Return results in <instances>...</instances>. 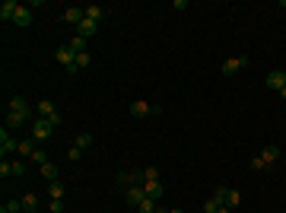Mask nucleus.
Segmentation results:
<instances>
[{
    "label": "nucleus",
    "mask_w": 286,
    "mask_h": 213,
    "mask_svg": "<svg viewBox=\"0 0 286 213\" xmlns=\"http://www.w3.org/2000/svg\"><path fill=\"white\" fill-rule=\"evenodd\" d=\"M35 111H38V118H45V121H48V124H51V128H54V131H57V128H60V115H57V111H54V105H51V102H48V99H42V102H38V105H35Z\"/></svg>",
    "instance_id": "obj_1"
},
{
    "label": "nucleus",
    "mask_w": 286,
    "mask_h": 213,
    "mask_svg": "<svg viewBox=\"0 0 286 213\" xmlns=\"http://www.w3.org/2000/svg\"><path fill=\"white\" fill-rule=\"evenodd\" d=\"M51 134H54V128L45 121V118H38V121H32V140H38V143H45V140H51Z\"/></svg>",
    "instance_id": "obj_2"
},
{
    "label": "nucleus",
    "mask_w": 286,
    "mask_h": 213,
    "mask_svg": "<svg viewBox=\"0 0 286 213\" xmlns=\"http://www.w3.org/2000/svg\"><path fill=\"white\" fill-rule=\"evenodd\" d=\"M19 150V140H16V137H10V131H6V128H0V156H10V153H16Z\"/></svg>",
    "instance_id": "obj_3"
},
{
    "label": "nucleus",
    "mask_w": 286,
    "mask_h": 213,
    "mask_svg": "<svg viewBox=\"0 0 286 213\" xmlns=\"http://www.w3.org/2000/svg\"><path fill=\"white\" fill-rule=\"evenodd\" d=\"M245 67H248V57H229V61H223L220 73H223V77H235V73L245 70Z\"/></svg>",
    "instance_id": "obj_4"
},
{
    "label": "nucleus",
    "mask_w": 286,
    "mask_h": 213,
    "mask_svg": "<svg viewBox=\"0 0 286 213\" xmlns=\"http://www.w3.org/2000/svg\"><path fill=\"white\" fill-rule=\"evenodd\" d=\"M10 111H13V115H19V118H26V121L32 118V105L26 102L23 96H13V99H10Z\"/></svg>",
    "instance_id": "obj_5"
},
{
    "label": "nucleus",
    "mask_w": 286,
    "mask_h": 213,
    "mask_svg": "<svg viewBox=\"0 0 286 213\" xmlns=\"http://www.w3.org/2000/svg\"><path fill=\"white\" fill-rule=\"evenodd\" d=\"M131 115L134 118H149V115H159V105H149V102H131Z\"/></svg>",
    "instance_id": "obj_6"
},
{
    "label": "nucleus",
    "mask_w": 286,
    "mask_h": 213,
    "mask_svg": "<svg viewBox=\"0 0 286 213\" xmlns=\"http://www.w3.org/2000/svg\"><path fill=\"white\" fill-rule=\"evenodd\" d=\"M124 201L131 204V207H140V204L146 201V194H143V185H131V188L124 191Z\"/></svg>",
    "instance_id": "obj_7"
},
{
    "label": "nucleus",
    "mask_w": 286,
    "mask_h": 213,
    "mask_svg": "<svg viewBox=\"0 0 286 213\" xmlns=\"http://www.w3.org/2000/svg\"><path fill=\"white\" fill-rule=\"evenodd\" d=\"M19 6H23V3H16V0H3V6H0V19H3V23H13L16 13H19Z\"/></svg>",
    "instance_id": "obj_8"
},
{
    "label": "nucleus",
    "mask_w": 286,
    "mask_h": 213,
    "mask_svg": "<svg viewBox=\"0 0 286 213\" xmlns=\"http://www.w3.org/2000/svg\"><path fill=\"white\" fill-rule=\"evenodd\" d=\"M83 19H86V6H67V10H64V23L80 26Z\"/></svg>",
    "instance_id": "obj_9"
},
{
    "label": "nucleus",
    "mask_w": 286,
    "mask_h": 213,
    "mask_svg": "<svg viewBox=\"0 0 286 213\" xmlns=\"http://www.w3.org/2000/svg\"><path fill=\"white\" fill-rule=\"evenodd\" d=\"M54 57H57V64H64V70L77 64V54H73V51L67 48V45H60V48H57V54H54Z\"/></svg>",
    "instance_id": "obj_10"
},
{
    "label": "nucleus",
    "mask_w": 286,
    "mask_h": 213,
    "mask_svg": "<svg viewBox=\"0 0 286 213\" xmlns=\"http://www.w3.org/2000/svg\"><path fill=\"white\" fill-rule=\"evenodd\" d=\"M267 86L280 92L283 86H286V70H270V73H267Z\"/></svg>",
    "instance_id": "obj_11"
},
{
    "label": "nucleus",
    "mask_w": 286,
    "mask_h": 213,
    "mask_svg": "<svg viewBox=\"0 0 286 213\" xmlns=\"http://www.w3.org/2000/svg\"><path fill=\"white\" fill-rule=\"evenodd\" d=\"M13 26H19V29L32 26V6H19V13H16V19H13Z\"/></svg>",
    "instance_id": "obj_12"
},
{
    "label": "nucleus",
    "mask_w": 286,
    "mask_h": 213,
    "mask_svg": "<svg viewBox=\"0 0 286 213\" xmlns=\"http://www.w3.org/2000/svg\"><path fill=\"white\" fill-rule=\"evenodd\" d=\"M143 194H146L149 201H159V197H162V185H159V178H156V182H146V185H143Z\"/></svg>",
    "instance_id": "obj_13"
},
{
    "label": "nucleus",
    "mask_w": 286,
    "mask_h": 213,
    "mask_svg": "<svg viewBox=\"0 0 286 213\" xmlns=\"http://www.w3.org/2000/svg\"><path fill=\"white\" fill-rule=\"evenodd\" d=\"M261 159H264V165L270 169V165L280 159V146H264V150H261Z\"/></svg>",
    "instance_id": "obj_14"
},
{
    "label": "nucleus",
    "mask_w": 286,
    "mask_h": 213,
    "mask_svg": "<svg viewBox=\"0 0 286 213\" xmlns=\"http://www.w3.org/2000/svg\"><path fill=\"white\" fill-rule=\"evenodd\" d=\"M105 6H99V3H89L86 6V19H92V23H102V19H105Z\"/></svg>",
    "instance_id": "obj_15"
},
{
    "label": "nucleus",
    "mask_w": 286,
    "mask_h": 213,
    "mask_svg": "<svg viewBox=\"0 0 286 213\" xmlns=\"http://www.w3.org/2000/svg\"><path fill=\"white\" fill-rule=\"evenodd\" d=\"M95 32H99V23H92V19H83V23L77 26V35H83V38L95 35Z\"/></svg>",
    "instance_id": "obj_16"
},
{
    "label": "nucleus",
    "mask_w": 286,
    "mask_h": 213,
    "mask_svg": "<svg viewBox=\"0 0 286 213\" xmlns=\"http://www.w3.org/2000/svg\"><path fill=\"white\" fill-rule=\"evenodd\" d=\"M67 48H70L73 54H83V51H86V38L83 35H73L70 42H67Z\"/></svg>",
    "instance_id": "obj_17"
},
{
    "label": "nucleus",
    "mask_w": 286,
    "mask_h": 213,
    "mask_svg": "<svg viewBox=\"0 0 286 213\" xmlns=\"http://www.w3.org/2000/svg\"><path fill=\"white\" fill-rule=\"evenodd\" d=\"M23 124H26V118H19V115H13V111H6V124H3L6 131H16V128H23Z\"/></svg>",
    "instance_id": "obj_18"
},
{
    "label": "nucleus",
    "mask_w": 286,
    "mask_h": 213,
    "mask_svg": "<svg viewBox=\"0 0 286 213\" xmlns=\"http://www.w3.org/2000/svg\"><path fill=\"white\" fill-rule=\"evenodd\" d=\"M19 201H23V210H26V213L38 210V197H35V194H23V197H19Z\"/></svg>",
    "instance_id": "obj_19"
},
{
    "label": "nucleus",
    "mask_w": 286,
    "mask_h": 213,
    "mask_svg": "<svg viewBox=\"0 0 286 213\" xmlns=\"http://www.w3.org/2000/svg\"><path fill=\"white\" fill-rule=\"evenodd\" d=\"M64 182H60V178H57V182H51V185H48V194H51V197H60V201H64Z\"/></svg>",
    "instance_id": "obj_20"
},
{
    "label": "nucleus",
    "mask_w": 286,
    "mask_h": 213,
    "mask_svg": "<svg viewBox=\"0 0 286 213\" xmlns=\"http://www.w3.org/2000/svg\"><path fill=\"white\" fill-rule=\"evenodd\" d=\"M35 150H38V146L32 143V140H19V150H16V153H19V156H29V159H32V153H35Z\"/></svg>",
    "instance_id": "obj_21"
},
{
    "label": "nucleus",
    "mask_w": 286,
    "mask_h": 213,
    "mask_svg": "<svg viewBox=\"0 0 286 213\" xmlns=\"http://www.w3.org/2000/svg\"><path fill=\"white\" fill-rule=\"evenodd\" d=\"M42 175L48 178V182H57V165H54V162H45L42 165Z\"/></svg>",
    "instance_id": "obj_22"
},
{
    "label": "nucleus",
    "mask_w": 286,
    "mask_h": 213,
    "mask_svg": "<svg viewBox=\"0 0 286 213\" xmlns=\"http://www.w3.org/2000/svg\"><path fill=\"white\" fill-rule=\"evenodd\" d=\"M238 204H242V194H238V191H229V188H226V207H232V210H235Z\"/></svg>",
    "instance_id": "obj_23"
},
{
    "label": "nucleus",
    "mask_w": 286,
    "mask_h": 213,
    "mask_svg": "<svg viewBox=\"0 0 286 213\" xmlns=\"http://www.w3.org/2000/svg\"><path fill=\"white\" fill-rule=\"evenodd\" d=\"M137 210H140V213H156V210H159V201H149V197H146V201H143Z\"/></svg>",
    "instance_id": "obj_24"
},
{
    "label": "nucleus",
    "mask_w": 286,
    "mask_h": 213,
    "mask_svg": "<svg viewBox=\"0 0 286 213\" xmlns=\"http://www.w3.org/2000/svg\"><path fill=\"white\" fill-rule=\"evenodd\" d=\"M89 64H92V54H89V51H83V54H77V67H80V70H86V67H89Z\"/></svg>",
    "instance_id": "obj_25"
},
{
    "label": "nucleus",
    "mask_w": 286,
    "mask_h": 213,
    "mask_svg": "<svg viewBox=\"0 0 286 213\" xmlns=\"http://www.w3.org/2000/svg\"><path fill=\"white\" fill-rule=\"evenodd\" d=\"M73 146H80V150H89V146H92V134H80Z\"/></svg>",
    "instance_id": "obj_26"
},
{
    "label": "nucleus",
    "mask_w": 286,
    "mask_h": 213,
    "mask_svg": "<svg viewBox=\"0 0 286 213\" xmlns=\"http://www.w3.org/2000/svg\"><path fill=\"white\" fill-rule=\"evenodd\" d=\"M48 213H64V201H60V197H51V204H48Z\"/></svg>",
    "instance_id": "obj_27"
},
{
    "label": "nucleus",
    "mask_w": 286,
    "mask_h": 213,
    "mask_svg": "<svg viewBox=\"0 0 286 213\" xmlns=\"http://www.w3.org/2000/svg\"><path fill=\"white\" fill-rule=\"evenodd\" d=\"M3 210H6V213H19V210H23V201H6Z\"/></svg>",
    "instance_id": "obj_28"
},
{
    "label": "nucleus",
    "mask_w": 286,
    "mask_h": 213,
    "mask_svg": "<svg viewBox=\"0 0 286 213\" xmlns=\"http://www.w3.org/2000/svg\"><path fill=\"white\" fill-rule=\"evenodd\" d=\"M32 162L45 165V162H48V153H45V150H35V153H32Z\"/></svg>",
    "instance_id": "obj_29"
},
{
    "label": "nucleus",
    "mask_w": 286,
    "mask_h": 213,
    "mask_svg": "<svg viewBox=\"0 0 286 213\" xmlns=\"http://www.w3.org/2000/svg\"><path fill=\"white\" fill-rule=\"evenodd\" d=\"M0 175H13V162H10V159H3V162H0Z\"/></svg>",
    "instance_id": "obj_30"
},
{
    "label": "nucleus",
    "mask_w": 286,
    "mask_h": 213,
    "mask_svg": "<svg viewBox=\"0 0 286 213\" xmlns=\"http://www.w3.org/2000/svg\"><path fill=\"white\" fill-rule=\"evenodd\" d=\"M251 169H255V172H264L267 165H264V159H261V156H255V159H251Z\"/></svg>",
    "instance_id": "obj_31"
},
{
    "label": "nucleus",
    "mask_w": 286,
    "mask_h": 213,
    "mask_svg": "<svg viewBox=\"0 0 286 213\" xmlns=\"http://www.w3.org/2000/svg\"><path fill=\"white\" fill-rule=\"evenodd\" d=\"M67 156H70V159H73V162H77V159H80V156H83V150H80V146H70V153H67Z\"/></svg>",
    "instance_id": "obj_32"
},
{
    "label": "nucleus",
    "mask_w": 286,
    "mask_h": 213,
    "mask_svg": "<svg viewBox=\"0 0 286 213\" xmlns=\"http://www.w3.org/2000/svg\"><path fill=\"white\" fill-rule=\"evenodd\" d=\"M13 175H26V162H13Z\"/></svg>",
    "instance_id": "obj_33"
},
{
    "label": "nucleus",
    "mask_w": 286,
    "mask_h": 213,
    "mask_svg": "<svg viewBox=\"0 0 286 213\" xmlns=\"http://www.w3.org/2000/svg\"><path fill=\"white\" fill-rule=\"evenodd\" d=\"M220 213H232V207H226V204H223V207H220Z\"/></svg>",
    "instance_id": "obj_34"
},
{
    "label": "nucleus",
    "mask_w": 286,
    "mask_h": 213,
    "mask_svg": "<svg viewBox=\"0 0 286 213\" xmlns=\"http://www.w3.org/2000/svg\"><path fill=\"white\" fill-rule=\"evenodd\" d=\"M169 213H185V210H169Z\"/></svg>",
    "instance_id": "obj_35"
},
{
    "label": "nucleus",
    "mask_w": 286,
    "mask_h": 213,
    "mask_svg": "<svg viewBox=\"0 0 286 213\" xmlns=\"http://www.w3.org/2000/svg\"><path fill=\"white\" fill-rule=\"evenodd\" d=\"M0 213H6V210H0Z\"/></svg>",
    "instance_id": "obj_36"
}]
</instances>
